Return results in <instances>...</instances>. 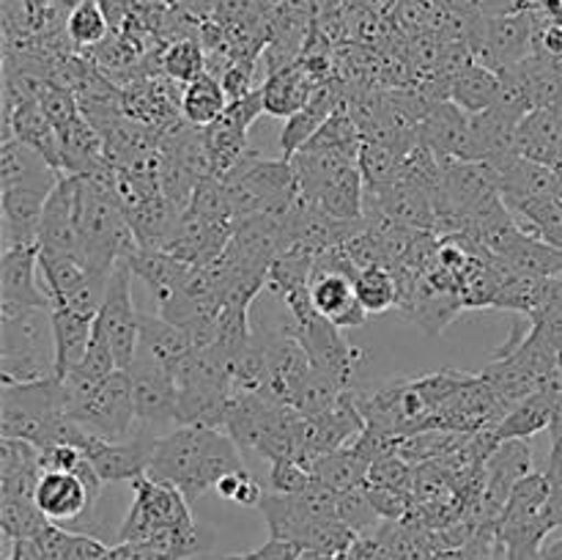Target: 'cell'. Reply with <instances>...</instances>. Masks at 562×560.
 Here are the masks:
<instances>
[{
	"mask_svg": "<svg viewBox=\"0 0 562 560\" xmlns=\"http://www.w3.org/2000/svg\"><path fill=\"white\" fill-rule=\"evenodd\" d=\"M3 560H47V555L42 552L36 538H20V541L11 544L9 555Z\"/></svg>",
	"mask_w": 562,
	"mask_h": 560,
	"instance_id": "52",
	"label": "cell"
},
{
	"mask_svg": "<svg viewBox=\"0 0 562 560\" xmlns=\"http://www.w3.org/2000/svg\"><path fill=\"white\" fill-rule=\"evenodd\" d=\"M541 560H562V536L541 544Z\"/></svg>",
	"mask_w": 562,
	"mask_h": 560,
	"instance_id": "54",
	"label": "cell"
},
{
	"mask_svg": "<svg viewBox=\"0 0 562 560\" xmlns=\"http://www.w3.org/2000/svg\"><path fill=\"white\" fill-rule=\"evenodd\" d=\"M36 544L47 555V560H115L113 547L99 541L97 536L66 530L64 525H55V522H49L38 533Z\"/></svg>",
	"mask_w": 562,
	"mask_h": 560,
	"instance_id": "31",
	"label": "cell"
},
{
	"mask_svg": "<svg viewBox=\"0 0 562 560\" xmlns=\"http://www.w3.org/2000/svg\"><path fill=\"white\" fill-rule=\"evenodd\" d=\"M316 88L318 82L302 69L300 60H294V64L267 75V80L261 82L263 113L274 115V119H291L311 102Z\"/></svg>",
	"mask_w": 562,
	"mask_h": 560,
	"instance_id": "25",
	"label": "cell"
},
{
	"mask_svg": "<svg viewBox=\"0 0 562 560\" xmlns=\"http://www.w3.org/2000/svg\"><path fill=\"white\" fill-rule=\"evenodd\" d=\"M231 236H234V223H214L187 206L176 220L173 234L162 250L173 253L176 258L192 264V267H201V264L223 256L225 247L231 245Z\"/></svg>",
	"mask_w": 562,
	"mask_h": 560,
	"instance_id": "13",
	"label": "cell"
},
{
	"mask_svg": "<svg viewBox=\"0 0 562 560\" xmlns=\"http://www.w3.org/2000/svg\"><path fill=\"white\" fill-rule=\"evenodd\" d=\"M49 192L31 187H5L0 190V212H3V250L11 247L38 245L44 203Z\"/></svg>",
	"mask_w": 562,
	"mask_h": 560,
	"instance_id": "17",
	"label": "cell"
},
{
	"mask_svg": "<svg viewBox=\"0 0 562 560\" xmlns=\"http://www.w3.org/2000/svg\"><path fill=\"white\" fill-rule=\"evenodd\" d=\"M554 423H558V404L547 390H536L525 401L510 406L508 415L488 432L494 434L497 443H508V439H530L547 428L552 432Z\"/></svg>",
	"mask_w": 562,
	"mask_h": 560,
	"instance_id": "28",
	"label": "cell"
},
{
	"mask_svg": "<svg viewBox=\"0 0 562 560\" xmlns=\"http://www.w3.org/2000/svg\"><path fill=\"white\" fill-rule=\"evenodd\" d=\"M404 163L406 154L398 152V148L384 146V143L362 141L360 170L362 181H366V190L382 192L387 187L398 184L401 173H404Z\"/></svg>",
	"mask_w": 562,
	"mask_h": 560,
	"instance_id": "39",
	"label": "cell"
},
{
	"mask_svg": "<svg viewBox=\"0 0 562 560\" xmlns=\"http://www.w3.org/2000/svg\"><path fill=\"white\" fill-rule=\"evenodd\" d=\"M316 483L311 467H305L296 459H280L274 461L269 470V489L278 494H300Z\"/></svg>",
	"mask_w": 562,
	"mask_h": 560,
	"instance_id": "48",
	"label": "cell"
},
{
	"mask_svg": "<svg viewBox=\"0 0 562 560\" xmlns=\"http://www.w3.org/2000/svg\"><path fill=\"white\" fill-rule=\"evenodd\" d=\"M313 307L329 322L338 324L340 329L346 327H362L368 322L366 307L360 305L355 291V278L344 272H324V269H313L311 285H307Z\"/></svg>",
	"mask_w": 562,
	"mask_h": 560,
	"instance_id": "16",
	"label": "cell"
},
{
	"mask_svg": "<svg viewBox=\"0 0 562 560\" xmlns=\"http://www.w3.org/2000/svg\"><path fill=\"white\" fill-rule=\"evenodd\" d=\"M33 500L49 522L64 527L69 522H80L82 516H91L93 505H97V497L86 486V481L75 472L64 470L42 472Z\"/></svg>",
	"mask_w": 562,
	"mask_h": 560,
	"instance_id": "15",
	"label": "cell"
},
{
	"mask_svg": "<svg viewBox=\"0 0 562 560\" xmlns=\"http://www.w3.org/2000/svg\"><path fill=\"white\" fill-rule=\"evenodd\" d=\"M355 291L368 316H379V313L393 311L401 302L398 280H395L393 269L384 267V264L362 267L360 272L355 275Z\"/></svg>",
	"mask_w": 562,
	"mask_h": 560,
	"instance_id": "37",
	"label": "cell"
},
{
	"mask_svg": "<svg viewBox=\"0 0 562 560\" xmlns=\"http://www.w3.org/2000/svg\"><path fill=\"white\" fill-rule=\"evenodd\" d=\"M60 157H64V176H86L110 165L104 157V137L99 126H93L86 115H77L69 124L58 126Z\"/></svg>",
	"mask_w": 562,
	"mask_h": 560,
	"instance_id": "26",
	"label": "cell"
},
{
	"mask_svg": "<svg viewBox=\"0 0 562 560\" xmlns=\"http://www.w3.org/2000/svg\"><path fill=\"white\" fill-rule=\"evenodd\" d=\"M346 388H340L333 377H327L318 368H311V373L305 377V382L300 384V390L291 399V406L302 415H324L333 406H338V401L344 399Z\"/></svg>",
	"mask_w": 562,
	"mask_h": 560,
	"instance_id": "44",
	"label": "cell"
},
{
	"mask_svg": "<svg viewBox=\"0 0 562 560\" xmlns=\"http://www.w3.org/2000/svg\"><path fill=\"white\" fill-rule=\"evenodd\" d=\"M285 307H289L291 313V329H294L300 344L305 346V351L311 355L313 368L324 371L327 377H333L340 388L349 390L355 371L360 368V362L366 360V351L351 346L349 340L344 338V329L313 307L307 289L291 294L289 300H285Z\"/></svg>",
	"mask_w": 562,
	"mask_h": 560,
	"instance_id": "5",
	"label": "cell"
},
{
	"mask_svg": "<svg viewBox=\"0 0 562 560\" xmlns=\"http://www.w3.org/2000/svg\"><path fill=\"white\" fill-rule=\"evenodd\" d=\"M214 560H252L250 555H220V558H214Z\"/></svg>",
	"mask_w": 562,
	"mask_h": 560,
	"instance_id": "56",
	"label": "cell"
},
{
	"mask_svg": "<svg viewBox=\"0 0 562 560\" xmlns=\"http://www.w3.org/2000/svg\"><path fill=\"white\" fill-rule=\"evenodd\" d=\"M505 560H541V549H519V552H508Z\"/></svg>",
	"mask_w": 562,
	"mask_h": 560,
	"instance_id": "55",
	"label": "cell"
},
{
	"mask_svg": "<svg viewBox=\"0 0 562 560\" xmlns=\"http://www.w3.org/2000/svg\"><path fill=\"white\" fill-rule=\"evenodd\" d=\"M66 36L75 47H99L113 31L99 0H77L66 14Z\"/></svg>",
	"mask_w": 562,
	"mask_h": 560,
	"instance_id": "42",
	"label": "cell"
},
{
	"mask_svg": "<svg viewBox=\"0 0 562 560\" xmlns=\"http://www.w3.org/2000/svg\"><path fill=\"white\" fill-rule=\"evenodd\" d=\"M159 69L162 75H168L173 82H192L201 75L209 71V58L206 47H203L201 38H176L159 55Z\"/></svg>",
	"mask_w": 562,
	"mask_h": 560,
	"instance_id": "40",
	"label": "cell"
},
{
	"mask_svg": "<svg viewBox=\"0 0 562 560\" xmlns=\"http://www.w3.org/2000/svg\"><path fill=\"white\" fill-rule=\"evenodd\" d=\"M38 269L44 275V291L53 300V307H66V311L97 318L108 280L97 278L82 258L38 250Z\"/></svg>",
	"mask_w": 562,
	"mask_h": 560,
	"instance_id": "7",
	"label": "cell"
},
{
	"mask_svg": "<svg viewBox=\"0 0 562 560\" xmlns=\"http://www.w3.org/2000/svg\"><path fill=\"white\" fill-rule=\"evenodd\" d=\"M467 135H470V113L450 99L434 104L426 119L420 121V143L431 148L442 163L464 159Z\"/></svg>",
	"mask_w": 562,
	"mask_h": 560,
	"instance_id": "21",
	"label": "cell"
},
{
	"mask_svg": "<svg viewBox=\"0 0 562 560\" xmlns=\"http://www.w3.org/2000/svg\"><path fill=\"white\" fill-rule=\"evenodd\" d=\"M318 253L307 245H291L289 250L280 253L269 267L267 289L280 300H289L296 291H305L311 285L313 267H316Z\"/></svg>",
	"mask_w": 562,
	"mask_h": 560,
	"instance_id": "32",
	"label": "cell"
},
{
	"mask_svg": "<svg viewBox=\"0 0 562 560\" xmlns=\"http://www.w3.org/2000/svg\"><path fill=\"white\" fill-rule=\"evenodd\" d=\"M97 324L108 335L119 368H130L140 355V313L132 305V269L126 258H121L113 269L104 291L102 307L97 313Z\"/></svg>",
	"mask_w": 562,
	"mask_h": 560,
	"instance_id": "8",
	"label": "cell"
},
{
	"mask_svg": "<svg viewBox=\"0 0 562 560\" xmlns=\"http://www.w3.org/2000/svg\"><path fill=\"white\" fill-rule=\"evenodd\" d=\"M64 417V388L58 377L42 379V382L3 384L0 390V434L3 437L25 439L36 448H49Z\"/></svg>",
	"mask_w": 562,
	"mask_h": 560,
	"instance_id": "4",
	"label": "cell"
},
{
	"mask_svg": "<svg viewBox=\"0 0 562 560\" xmlns=\"http://www.w3.org/2000/svg\"><path fill=\"white\" fill-rule=\"evenodd\" d=\"M126 264H130L132 275L140 278L146 283V289L151 291L154 302L165 305V302L173 300L176 294H181L187 285V278L192 272V264L181 261L173 253L168 250H143V247H132L126 253Z\"/></svg>",
	"mask_w": 562,
	"mask_h": 560,
	"instance_id": "19",
	"label": "cell"
},
{
	"mask_svg": "<svg viewBox=\"0 0 562 560\" xmlns=\"http://www.w3.org/2000/svg\"><path fill=\"white\" fill-rule=\"evenodd\" d=\"M241 450L223 428L176 426L157 439L146 475L170 483L195 503L198 497L217 489L225 475L245 470Z\"/></svg>",
	"mask_w": 562,
	"mask_h": 560,
	"instance_id": "1",
	"label": "cell"
},
{
	"mask_svg": "<svg viewBox=\"0 0 562 560\" xmlns=\"http://www.w3.org/2000/svg\"><path fill=\"white\" fill-rule=\"evenodd\" d=\"M157 439V434L148 432H135L130 439H104L86 428L77 439V448L88 456L102 483H132L146 475Z\"/></svg>",
	"mask_w": 562,
	"mask_h": 560,
	"instance_id": "10",
	"label": "cell"
},
{
	"mask_svg": "<svg viewBox=\"0 0 562 560\" xmlns=\"http://www.w3.org/2000/svg\"><path fill=\"white\" fill-rule=\"evenodd\" d=\"M228 93H225L223 82H220L217 75L206 71L198 80L187 82L184 91H181V115L190 121L192 126H212L220 115L228 108Z\"/></svg>",
	"mask_w": 562,
	"mask_h": 560,
	"instance_id": "33",
	"label": "cell"
},
{
	"mask_svg": "<svg viewBox=\"0 0 562 560\" xmlns=\"http://www.w3.org/2000/svg\"><path fill=\"white\" fill-rule=\"evenodd\" d=\"M190 209L201 214V217L214 220V223H234L228 190H225V184L217 176H209V179L198 181L195 192H192Z\"/></svg>",
	"mask_w": 562,
	"mask_h": 560,
	"instance_id": "46",
	"label": "cell"
},
{
	"mask_svg": "<svg viewBox=\"0 0 562 560\" xmlns=\"http://www.w3.org/2000/svg\"><path fill=\"white\" fill-rule=\"evenodd\" d=\"M60 173L31 146L16 137L0 141V190L5 187H31V190L53 192Z\"/></svg>",
	"mask_w": 562,
	"mask_h": 560,
	"instance_id": "22",
	"label": "cell"
},
{
	"mask_svg": "<svg viewBox=\"0 0 562 560\" xmlns=\"http://www.w3.org/2000/svg\"><path fill=\"white\" fill-rule=\"evenodd\" d=\"M562 152V108H536L516 126V154L558 168Z\"/></svg>",
	"mask_w": 562,
	"mask_h": 560,
	"instance_id": "23",
	"label": "cell"
},
{
	"mask_svg": "<svg viewBox=\"0 0 562 560\" xmlns=\"http://www.w3.org/2000/svg\"><path fill=\"white\" fill-rule=\"evenodd\" d=\"M47 525L49 519L38 511L36 500L0 497V527L9 547L20 538H36Z\"/></svg>",
	"mask_w": 562,
	"mask_h": 560,
	"instance_id": "43",
	"label": "cell"
},
{
	"mask_svg": "<svg viewBox=\"0 0 562 560\" xmlns=\"http://www.w3.org/2000/svg\"><path fill=\"white\" fill-rule=\"evenodd\" d=\"M499 261L508 264L516 275H530V278H562V247L549 245L538 236L521 234L510 245Z\"/></svg>",
	"mask_w": 562,
	"mask_h": 560,
	"instance_id": "34",
	"label": "cell"
},
{
	"mask_svg": "<svg viewBox=\"0 0 562 560\" xmlns=\"http://www.w3.org/2000/svg\"><path fill=\"white\" fill-rule=\"evenodd\" d=\"M217 494L220 497L231 500L236 505H247V508H258L263 500V489L256 478L250 475L247 470H236L231 475H225L223 481L217 483Z\"/></svg>",
	"mask_w": 562,
	"mask_h": 560,
	"instance_id": "49",
	"label": "cell"
},
{
	"mask_svg": "<svg viewBox=\"0 0 562 560\" xmlns=\"http://www.w3.org/2000/svg\"><path fill=\"white\" fill-rule=\"evenodd\" d=\"M132 489H135V500L119 527V541H143L154 533L170 530V527L195 530L190 503L176 486L140 475L137 481H132Z\"/></svg>",
	"mask_w": 562,
	"mask_h": 560,
	"instance_id": "6",
	"label": "cell"
},
{
	"mask_svg": "<svg viewBox=\"0 0 562 560\" xmlns=\"http://www.w3.org/2000/svg\"><path fill=\"white\" fill-rule=\"evenodd\" d=\"M302 552H305V549H302L296 541L269 536L267 544H261V547L252 549V552L247 555H250L252 560H300Z\"/></svg>",
	"mask_w": 562,
	"mask_h": 560,
	"instance_id": "51",
	"label": "cell"
},
{
	"mask_svg": "<svg viewBox=\"0 0 562 560\" xmlns=\"http://www.w3.org/2000/svg\"><path fill=\"white\" fill-rule=\"evenodd\" d=\"M530 472H536V467H532V445L527 439L499 443L486 459V486H483L481 500L472 505L477 519L497 522L516 483L530 475Z\"/></svg>",
	"mask_w": 562,
	"mask_h": 560,
	"instance_id": "11",
	"label": "cell"
},
{
	"mask_svg": "<svg viewBox=\"0 0 562 560\" xmlns=\"http://www.w3.org/2000/svg\"><path fill=\"white\" fill-rule=\"evenodd\" d=\"M346 102V86L340 80H327L318 82V88L313 91L311 102L294 113L291 119H285L283 135H280V148H283V159H291L329 119H333L335 110Z\"/></svg>",
	"mask_w": 562,
	"mask_h": 560,
	"instance_id": "18",
	"label": "cell"
},
{
	"mask_svg": "<svg viewBox=\"0 0 562 560\" xmlns=\"http://www.w3.org/2000/svg\"><path fill=\"white\" fill-rule=\"evenodd\" d=\"M55 377L53 307L0 302V379L3 384Z\"/></svg>",
	"mask_w": 562,
	"mask_h": 560,
	"instance_id": "2",
	"label": "cell"
},
{
	"mask_svg": "<svg viewBox=\"0 0 562 560\" xmlns=\"http://www.w3.org/2000/svg\"><path fill=\"white\" fill-rule=\"evenodd\" d=\"M203 135H206V146L209 154H212L214 176H217V179H223V176L245 157L247 148H250V141H247L250 130L234 124V121L225 119V115H220L212 126H206Z\"/></svg>",
	"mask_w": 562,
	"mask_h": 560,
	"instance_id": "38",
	"label": "cell"
},
{
	"mask_svg": "<svg viewBox=\"0 0 562 560\" xmlns=\"http://www.w3.org/2000/svg\"><path fill=\"white\" fill-rule=\"evenodd\" d=\"M252 80H256V64H239V60H234V64L220 75V82H223L231 102L256 91V82Z\"/></svg>",
	"mask_w": 562,
	"mask_h": 560,
	"instance_id": "50",
	"label": "cell"
},
{
	"mask_svg": "<svg viewBox=\"0 0 562 560\" xmlns=\"http://www.w3.org/2000/svg\"><path fill=\"white\" fill-rule=\"evenodd\" d=\"M497 93H499V75L481 64H470L453 82H450V102H456L464 113L470 115L494 108Z\"/></svg>",
	"mask_w": 562,
	"mask_h": 560,
	"instance_id": "36",
	"label": "cell"
},
{
	"mask_svg": "<svg viewBox=\"0 0 562 560\" xmlns=\"http://www.w3.org/2000/svg\"><path fill=\"white\" fill-rule=\"evenodd\" d=\"M93 316L66 311V307H53V329H55V377L64 379L66 373L75 371L86 357L88 344L93 335Z\"/></svg>",
	"mask_w": 562,
	"mask_h": 560,
	"instance_id": "30",
	"label": "cell"
},
{
	"mask_svg": "<svg viewBox=\"0 0 562 560\" xmlns=\"http://www.w3.org/2000/svg\"><path fill=\"white\" fill-rule=\"evenodd\" d=\"M547 475L549 478H560L562 475V437L552 439V453H549Z\"/></svg>",
	"mask_w": 562,
	"mask_h": 560,
	"instance_id": "53",
	"label": "cell"
},
{
	"mask_svg": "<svg viewBox=\"0 0 562 560\" xmlns=\"http://www.w3.org/2000/svg\"><path fill=\"white\" fill-rule=\"evenodd\" d=\"M549 280L552 278H530V275H510L503 283L499 294L494 296V311L521 313V316H536L547 300Z\"/></svg>",
	"mask_w": 562,
	"mask_h": 560,
	"instance_id": "41",
	"label": "cell"
},
{
	"mask_svg": "<svg viewBox=\"0 0 562 560\" xmlns=\"http://www.w3.org/2000/svg\"><path fill=\"white\" fill-rule=\"evenodd\" d=\"M234 388L212 382H179V426L198 428H225L228 404Z\"/></svg>",
	"mask_w": 562,
	"mask_h": 560,
	"instance_id": "24",
	"label": "cell"
},
{
	"mask_svg": "<svg viewBox=\"0 0 562 560\" xmlns=\"http://www.w3.org/2000/svg\"><path fill=\"white\" fill-rule=\"evenodd\" d=\"M412 481H415V467H412L409 461L401 459L398 453H387L382 456V459L373 461L366 486L395 489V492L412 494Z\"/></svg>",
	"mask_w": 562,
	"mask_h": 560,
	"instance_id": "47",
	"label": "cell"
},
{
	"mask_svg": "<svg viewBox=\"0 0 562 560\" xmlns=\"http://www.w3.org/2000/svg\"><path fill=\"white\" fill-rule=\"evenodd\" d=\"M285 404H274V401L263 399L261 393H247V390H234L228 404V417H225L223 432L239 445L245 456L256 453L261 456L263 439L272 432L278 423L280 412Z\"/></svg>",
	"mask_w": 562,
	"mask_h": 560,
	"instance_id": "14",
	"label": "cell"
},
{
	"mask_svg": "<svg viewBox=\"0 0 562 560\" xmlns=\"http://www.w3.org/2000/svg\"><path fill=\"white\" fill-rule=\"evenodd\" d=\"M36 267H38V245L11 247V250H3V258H0V302H11V305L53 307L49 294L38 285Z\"/></svg>",
	"mask_w": 562,
	"mask_h": 560,
	"instance_id": "20",
	"label": "cell"
},
{
	"mask_svg": "<svg viewBox=\"0 0 562 560\" xmlns=\"http://www.w3.org/2000/svg\"><path fill=\"white\" fill-rule=\"evenodd\" d=\"M368 472H371V461L355 448V445H346V448L333 450V453L322 456L313 467V475L318 483H324L327 489H333L335 494L349 492V489L366 486Z\"/></svg>",
	"mask_w": 562,
	"mask_h": 560,
	"instance_id": "35",
	"label": "cell"
},
{
	"mask_svg": "<svg viewBox=\"0 0 562 560\" xmlns=\"http://www.w3.org/2000/svg\"><path fill=\"white\" fill-rule=\"evenodd\" d=\"M132 395H135V432L157 434V428H176V412H179V384L165 366L146 355H137L130 368ZM162 437V434H157Z\"/></svg>",
	"mask_w": 562,
	"mask_h": 560,
	"instance_id": "9",
	"label": "cell"
},
{
	"mask_svg": "<svg viewBox=\"0 0 562 560\" xmlns=\"http://www.w3.org/2000/svg\"><path fill=\"white\" fill-rule=\"evenodd\" d=\"M38 250L82 258L80 225H77V176H60L44 203Z\"/></svg>",
	"mask_w": 562,
	"mask_h": 560,
	"instance_id": "12",
	"label": "cell"
},
{
	"mask_svg": "<svg viewBox=\"0 0 562 560\" xmlns=\"http://www.w3.org/2000/svg\"><path fill=\"white\" fill-rule=\"evenodd\" d=\"M362 198H366V181H362L360 163H355L329 176L305 201L338 220H357L362 217Z\"/></svg>",
	"mask_w": 562,
	"mask_h": 560,
	"instance_id": "29",
	"label": "cell"
},
{
	"mask_svg": "<svg viewBox=\"0 0 562 560\" xmlns=\"http://www.w3.org/2000/svg\"><path fill=\"white\" fill-rule=\"evenodd\" d=\"M140 346L143 355L157 360L159 366L168 368L170 373H176V368L192 355L195 349V340L179 324L168 322L165 316H151V313H140Z\"/></svg>",
	"mask_w": 562,
	"mask_h": 560,
	"instance_id": "27",
	"label": "cell"
},
{
	"mask_svg": "<svg viewBox=\"0 0 562 560\" xmlns=\"http://www.w3.org/2000/svg\"><path fill=\"white\" fill-rule=\"evenodd\" d=\"M60 388H64L66 415L91 434L104 439H130L135 434L137 415L130 371L119 368L99 384L64 377Z\"/></svg>",
	"mask_w": 562,
	"mask_h": 560,
	"instance_id": "3",
	"label": "cell"
},
{
	"mask_svg": "<svg viewBox=\"0 0 562 560\" xmlns=\"http://www.w3.org/2000/svg\"><path fill=\"white\" fill-rule=\"evenodd\" d=\"M338 519L349 525L357 536H371L384 522L373 505L371 494H368V486H357L338 494Z\"/></svg>",
	"mask_w": 562,
	"mask_h": 560,
	"instance_id": "45",
	"label": "cell"
}]
</instances>
